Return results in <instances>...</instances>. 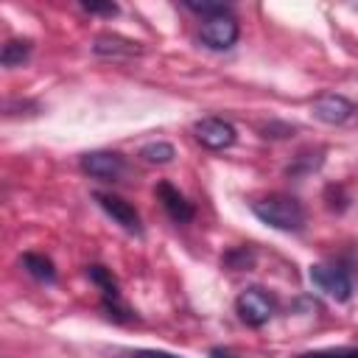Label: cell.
I'll list each match as a JSON object with an SVG mask.
<instances>
[{"instance_id":"cell-1","label":"cell","mask_w":358,"mask_h":358,"mask_svg":"<svg viewBox=\"0 0 358 358\" xmlns=\"http://www.w3.org/2000/svg\"><path fill=\"white\" fill-rule=\"evenodd\" d=\"M252 213L257 221H263L266 227L280 229V232H299L305 227V207L294 196L274 193V196L257 199V201H252Z\"/></svg>"},{"instance_id":"cell-11","label":"cell","mask_w":358,"mask_h":358,"mask_svg":"<svg viewBox=\"0 0 358 358\" xmlns=\"http://www.w3.org/2000/svg\"><path fill=\"white\" fill-rule=\"evenodd\" d=\"M22 266H25L28 274L36 277L39 282H53V280H56V268H53L50 257L39 255V252H25V255H22Z\"/></svg>"},{"instance_id":"cell-9","label":"cell","mask_w":358,"mask_h":358,"mask_svg":"<svg viewBox=\"0 0 358 358\" xmlns=\"http://www.w3.org/2000/svg\"><path fill=\"white\" fill-rule=\"evenodd\" d=\"M157 196H159L165 213H168L176 224H187V221L193 218V204H190L171 182H159V185H157Z\"/></svg>"},{"instance_id":"cell-12","label":"cell","mask_w":358,"mask_h":358,"mask_svg":"<svg viewBox=\"0 0 358 358\" xmlns=\"http://www.w3.org/2000/svg\"><path fill=\"white\" fill-rule=\"evenodd\" d=\"M28 56H31V42L28 39H8L6 45H3V53H0V62H3V67H20V64H25L28 62Z\"/></svg>"},{"instance_id":"cell-15","label":"cell","mask_w":358,"mask_h":358,"mask_svg":"<svg viewBox=\"0 0 358 358\" xmlns=\"http://www.w3.org/2000/svg\"><path fill=\"white\" fill-rule=\"evenodd\" d=\"M185 8H190V11H196V14H204V20L207 17H213V14H224V11H229V6L227 3H207V0H185Z\"/></svg>"},{"instance_id":"cell-16","label":"cell","mask_w":358,"mask_h":358,"mask_svg":"<svg viewBox=\"0 0 358 358\" xmlns=\"http://www.w3.org/2000/svg\"><path fill=\"white\" fill-rule=\"evenodd\" d=\"M120 358H182V355H176V352H168V350H126V352H120Z\"/></svg>"},{"instance_id":"cell-17","label":"cell","mask_w":358,"mask_h":358,"mask_svg":"<svg viewBox=\"0 0 358 358\" xmlns=\"http://www.w3.org/2000/svg\"><path fill=\"white\" fill-rule=\"evenodd\" d=\"M81 8L90 11V14H103V17H115L117 14L115 3H81Z\"/></svg>"},{"instance_id":"cell-10","label":"cell","mask_w":358,"mask_h":358,"mask_svg":"<svg viewBox=\"0 0 358 358\" xmlns=\"http://www.w3.org/2000/svg\"><path fill=\"white\" fill-rule=\"evenodd\" d=\"M92 50H95L98 56H109V59H131V56H140V45H137V42L123 39V36H115V34H101V36H95Z\"/></svg>"},{"instance_id":"cell-2","label":"cell","mask_w":358,"mask_h":358,"mask_svg":"<svg viewBox=\"0 0 358 358\" xmlns=\"http://www.w3.org/2000/svg\"><path fill=\"white\" fill-rule=\"evenodd\" d=\"M308 277H310V282H313L324 296H330V299H336V302H347V299L352 296V280H350V274H347L344 268H338V266L313 263L310 271H308Z\"/></svg>"},{"instance_id":"cell-4","label":"cell","mask_w":358,"mask_h":358,"mask_svg":"<svg viewBox=\"0 0 358 358\" xmlns=\"http://www.w3.org/2000/svg\"><path fill=\"white\" fill-rule=\"evenodd\" d=\"M238 34H241L238 31V20L229 11L201 20V28H199V36L210 50H229L238 42Z\"/></svg>"},{"instance_id":"cell-6","label":"cell","mask_w":358,"mask_h":358,"mask_svg":"<svg viewBox=\"0 0 358 358\" xmlns=\"http://www.w3.org/2000/svg\"><path fill=\"white\" fill-rule=\"evenodd\" d=\"M81 171L101 182H115L126 171V159L115 151H87L81 157Z\"/></svg>"},{"instance_id":"cell-13","label":"cell","mask_w":358,"mask_h":358,"mask_svg":"<svg viewBox=\"0 0 358 358\" xmlns=\"http://www.w3.org/2000/svg\"><path fill=\"white\" fill-rule=\"evenodd\" d=\"M140 157H143L145 162L165 165V162H171V159L176 157V151H173V145H171V143L154 140V143H148V145H143V148H140Z\"/></svg>"},{"instance_id":"cell-14","label":"cell","mask_w":358,"mask_h":358,"mask_svg":"<svg viewBox=\"0 0 358 358\" xmlns=\"http://www.w3.org/2000/svg\"><path fill=\"white\" fill-rule=\"evenodd\" d=\"M299 358H358V347H324V350L302 352Z\"/></svg>"},{"instance_id":"cell-3","label":"cell","mask_w":358,"mask_h":358,"mask_svg":"<svg viewBox=\"0 0 358 358\" xmlns=\"http://www.w3.org/2000/svg\"><path fill=\"white\" fill-rule=\"evenodd\" d=\"M235 313L249 327H263L274 316V299L263 288H246L235 299Z\"/></svg>"},{"instance_id":"cell-18","label":"cell","mask_w":358,"mask_h":358,"mask_svg":"<svg viewBox=\"0 0 358 358\" xmlns=\"http://www.w3.org/2000/svg\"><path fill=\"white\" fill-rule=\"evenodd\" d=\"M210 358H235V355H232L229 350H213V352H210Z\"/></svg>"},{"instance_id":"cell-5","label":"cell","mask_w":358,"mask_h":358,"mask_svg":"<svg viewBox=\"0 0 358 358\" xmlns=\"http://www.w3.org/2000/svg\"><path fill=\"white\" fill-rule=\"evenodd\" d=\"M193 134H196V140L204 145V148H210V151H224V148H229L232 143H235V126L229 123V120H224V117H201V120H196V126H193Z\"/></svg>"},{"instance_id":"cell-8","label":"cell","mask_w":358,"mask_h":358,"mask_svg":"<svg viewBox=\"0 0 358 358\" xmlns=\"http://www.w3.org/2000/svg\"><path fill=\"white\" fill-rule=\"evenodd\" d=\"M95 201H98L101 210H103L109 218H115V224H120L126 232H131V235H140V232H143L140 213L134 210L131 201H126V199H120V196H115V193H95Z\"/></svg>"},{"instance_id":"cell-7","label":"cell","mask_w":358,"mask_h":358,"mask_svg":"<svg viewBox=\"0 0 358 358\" xmlns=\"http://www.w3.org/2000/svg\"><path fill=\"white\" fill-rule=\"evenodd\" d=\"M310 115L327 126H341L347 123L352 115H355V103L347 101L344 95H336V92H324L319 95L313 103H310Z\"/></svg>"}]
</instances>
